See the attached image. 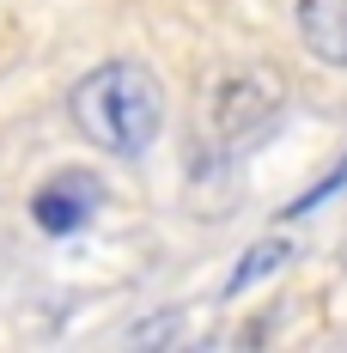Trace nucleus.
Instances as JSON below:
<instances>
[{"mask_svg": "<svg viewBox=\"0 0 347 353\" xmlns=\"http://www.w3.org/2000/svg\"><path fill=\"white\" fill-rule=\"evenodd\" d=\"M98 208H104V183H98L92 171H79V165L55 171L31 195V219L49 232V238H73V232H86V225L98 219Z\"/></svg>", "mask_w": 347, "mask_h": 353, "instance_id": "obj_3", "label": "nucleus"}, {"mask_svg": "<svg viewBox=\"0 0 347 353\" xmlns=\"http://www.w3.org/2000/svg\"><path fill=\"white\" fill-rule=\"evenodd\" d=\"M299 37L317 61L347 68V0H299Z\"/></svg>", "mask_w": 347, "mask_h": 353, "instance_id": "obj_4", "label": "nucleus"}, {"mask_svg": "<svg viewBox=\"0 0 347 353\" xmlns=\"http://www.w3.org/2000/svg\"><path fill=\"white\" fill-rule=\"evenodd\" d=\"M280 262H286V244H280V238H268V244H256V250H244L238 274H232V292H244V286L262 281V274H275Z\"/></svg>", "mask_w": 347, "mask_h": 353, "instance_id": "obj_5", "label": "nucleus"}, {"mask_svg": "<svg viewBox=\"0 0 347 353\" xmlns=\"http://www.w3.org/2000/svg\"><path fill=\"white\" fill-rule=\"evenodd\" d=\"M280 104H286V85H280L275 68H262V61H238V68H226L213 79L208 92V128L219 146H250L256 134H268L275 128Z\"/></svg>", "mask_w": 347, "mask_h": 353, "instance_id": "obj_2", "label": "nucleus"}, {"mask_svg": "<svg viewBox=\"0 0 347 353\" xmlns=\"http://www.w3.org/2000/svg\"><path fill=\"white\" fill-rule=\"evenodd\" d=\"M73 128L110 159H140L165 128V85L140 61H104L73 85Z\"/></svg>", "mask_w": 347, "mask_h": 353, "instance_id": "obj_1", "label": "nucleus"}]
</instances>
